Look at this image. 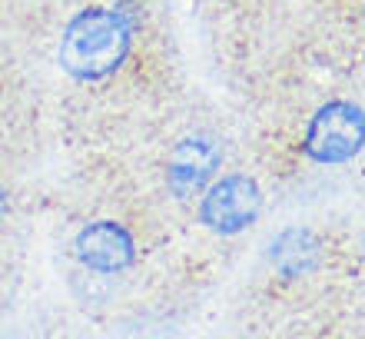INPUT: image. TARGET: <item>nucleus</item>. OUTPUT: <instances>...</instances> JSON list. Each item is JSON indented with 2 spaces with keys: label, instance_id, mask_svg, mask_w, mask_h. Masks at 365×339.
<instances>
[{
  "label": "nucleus",
  "instance_id": "obj_1",
  "mask_svg": "<svg viewBox=\"0 0 365 339\" xmlns=\"http://www.w3.org/2000/svg\"><path fill=\"white\" fill-rule=\"evenodd\" d=\"M133 50V17L120 7H87L73 14L60 40V67L80 84L113 77Z\"/></svg>",
  "mask_w": 365,
  "mask_h": 339
},
{
  "label": "nucleus",
  "instance_id": "obj_2",
  "mask_svg": "<svg viewBox=\"0 0 365 339\" xmlns=\"http://www.w3.org/2000/svg\"><path fill=\"white\" fill-rule=\"evenodd\" d=\"M365 146V110L356 100H329L309 116L302 153L319 166H346Z\"/></svg>",
  "mask_w": 365,
  "mask_h": 339
},
{
  "label": "nucleus",
  "instance_id": "obj_3",
  "mask_svg": "<svg viewBox=\"0 0 365 339\" xmlns=\"http://www.w3.org/2000/svg\"><path fill=\"white\" fill-rule=\"evenodd\" d=\"M262 186L250 173H220L200 193V223L216 236H240L262 213Z\"/></svg>",
  "mask_w": 365,
  "mask_h": 339
},
{
  "label": "nucleus",
  "instance_id": "obj_4",
  "mask_svg": "<svg viewBox=\"0 0 365 339\" xmlns=\"http://www.w3.org/2000/svg\"><path fill=\"white\" fill-rule=\"evenodd\" d=\"M222 146L212 136H182L166 163V183L176 200H192L220 176Z\"/></svg>",
  "mask_w": 365,
  "mask_h": 339
},
{
  "label": "nucleus",
  "instance_id": "obj_5",
  "mask_svg": "<svg viewBox=\"0 0 365 339\" xmlns=\"http://www.w3.org/2000/svg\"><path fill=\"white\" fill-rule=\"evenodd\" d=\"M73 253H77L80 266H87L90 273L113 276V273H123L133 266L136 240L133 233L123 223H116V220H93V223H87L77 233Z\"/></svg>",
  "mask_w": 365,
  "mask_h": 339
},
{
  "label": "nucleus",
  "instance_id": "obj_6",
  "mask_svg": "<svg viewBox=\"0 0 365 339\" xmlns=\"http://www.w3.org/2000/svg\"><path fill=\"white\" fill-rule=\"evenodd\" d=\"M269 260L286 280H299L319 266V240L306 226H289L272 240Z\"/></svg>",
  "mask_w": 365,
  "mask_h": 339
},
{
  "label": "nucleus",
  "instance_id": "obj_7",
  "mask_svg": "<svg viewBox=\"0 0 365 339\" xmlns=\"http://www.w3.org/2000/svg\"><path fill=\"white\" fill-rule=\"evenodd\" d=\"M10 213V196H7V190H0V220Z\"/></svg>",
  "mask_w": 365,
  "mask_h": 339
}]
</instances>
